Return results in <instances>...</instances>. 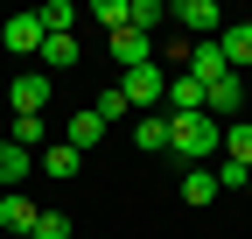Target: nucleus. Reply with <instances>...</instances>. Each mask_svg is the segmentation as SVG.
I'll return each instance as SVG.
<instances>
[{"label":"nucleus","mask_w":252,"mask_h":239,"mask_svg":"<svg viewBox=\"0 0 252 239\" xmlns=\"http://www.w3.org/2000/svg\"><path fill=\"white\" fill-rule=\"evenodd\" d=\"M168 155L182 169H210L217 155H224V127H217L210 113H175L168 120Z\"/></svg>","instance_id":"f257e3e1"},{"label":"nucleus","mask_w":252,"mask_h":239,"mask_svg":"<svg viewBox=\"0 0 252 239\" xmlns=\"http://www.w3.org/2000/svg\"><path fill=\"white\" fill-rule=\"evenodd\" d=\"M168 21L189 42H217L224 36V7H217V0H168Z\"/></svg>","instance_id":"f03ea898"},{"label":"nucleus","mask_w":252,"mask_h":239,"mask_svg":"<svg viewBox=\"0 0 252 239\" xmlns=\"http://www.w3.org/2000/svg\"><path fill=\"white\" fill-rule=\"evenodd\" d=\"M119 92H126V106H133V113L168 106V71H161V56H154V64H140V71H119Z\"/></svg>","instance_id":"7ed1b4c3"},{"label":"nucleus","mask_w":252,"mask_h":239,"mask_svg":"<svg viewBox=\"0 0 252 239\" xmlns=\"http://www.w3.org/2000/svg\"><path fill=\"white\" fill-rule=\"evenodd\" d=\"M182 71L196 78L203 92H210L217 78H231V64H224V49H217V42H189V56H182Z\"/></svg>","instance_id":"20e7f679"},{"label":"nucleus","mask_w":252,"mask_h":239,"mask_svg":"<svg viewBox=\"0 0 252 239\" xmlns=\"http://www.w3.org/2000/svg\"><path fill=\"white\" fill-rule=\"evenodd\" d=\"M105 49H112V64H119V71L154 64V36H140V28H119V36H105Z\"/></svg>","instance_id":"39448f33"},{"label":"nucleus","mask_w":252,"mask_h":239,"mask_svg":"<svg viewBox=\"0 0 252 239\" xmlns=\"http://www.w3.org/2000/svg\"><path fill=\"white\" fill-rule=\"evenodd\" d=\"M0 42H7L14 56H42V21L35 14H14L7 28H0Z\"/></svg>","instance_id":"423d86ee"},{"label":"nucleus","mask_w":252,"mask_h":239,"mask_svg":"<svg viewBox=\"0 0 252 239\" xmlns=\"http://www.w3.org/2000/svg\"><path fill=\"white\" fill-rule=\"evenodd\" d=\"M35 218H42V211H35L21 190H7V197H0V225H7L14 239H35Z\"/></svg>","instance_id":"0eeeda50"},{"label":"nucleus","mask_w":252,"mask_h":239,"mask_svg":"<svg viewBox=\"0 0 252 239\" xmlns=\"http://www.w3.org/2000/svg\"><path fill=\"white\" fill-rule=\"evenodd\" d=\"M217 49H224V64H231V71H252V21H224Z\"/></svg>","instance_id":"6e6552de"},{"label":"nucleus","mask_w":252,"mask_h":239,"mask_svg":"<svg viewBox=\"0 0 252 239\" xmlns=\"http://www.w3.org/2000/svg\"><path fill=\"white\" fill-rule=\"evenodd\" d=\"M28 176H35V155L14 148V141H0V190H21Z\"/></svg>","instance_id":"1a4fd4ad"},{"label":"nucleus","mask_w":252,"mask_h":239,"mask_svg":"<svg viewBox=\"0 0 252 239\" xmlns=\"http://www.w3.org/2000/svg\"><path fill=\"white\" fill-rule=\"evenodd\" d=\"M35 169H42V176H56V183H70V176L84 169V155H77L70 141H56V148H42V155H35Z\"/></svg>","instance_id":"9d476101"},{"label":"nucleus","mask_w":252,"mask_h":239,"mask_svg":"<svg viewBox=\"0 0 252 239\" xmlns=\"http://www.w3.org/2000/svg\"><path fill=\"white\" fill-rule=\"evenodd\" d=\"M133 148L168 155V113H140V120H133Z\"/></svg>","instance_id":"9b49d317"},{"label":"nucleus","mask_w":252,"mask_h":239,"mask_svg":"<svg viewBox=\"0 0 252 239\" xmlns=\"http://www.w3.org/2000/svg\"><path fill=\"white\" fill-rule=\"evenodd\" d=\"M175 113H203V84L189 78V71L168 78V120H175Z\"/></svg>","instance_id":"f8f14e48"},{"label":"nucleus","mask_w":252,"mask_h":239,"mask_svg":"<svg viewBox=\"0 0 252 239\" xmlns=\"http://www.w3.org/2000/svg\"><path fill=\"white\" fill-rule=\"evenodd\" d=\"M161 21H168V0H126V28H140V36H154Z\"/></svg>","instance_id":"ddd939ff"},{"label":"nucleus","mask_w":252,"mask_h":239,"mask_svg":"<svg viewBox=\"0 0 252 239\" xmlns=\"http://www.w3.org/2000/svg\"><path fill=\"white\" fill-rule=\"evenodd\" d=\"M98 141H105V120L91 113V106H84V113H70V148H77V155H84V148H98Z\"/></svg>","instance_id":"4468645a"},{"label":"nucleus","mask_w":252,"mask_h":239,"mask_svg":"<svg viewBox=\"0 0 252 239\" xmlns=\"http://www.w3.org/2000/svg\"><path fill=\"white\" fill-rule=\"evenodd\" d=\"M224 190H217V176L210 169H182V204H217Z\"/></svg>","instance_id":"2eb2a0df"},{"label":"nucleus","mask_w":252,"mask_h":239,"mask_svg":"<svg viewBox=\"0 0 252 239\" xmlns=\"http://www.w3.org/2000/svg\"><path fill=\"white\" fill-rule=\"evenodd\" d=\"M42 71H77V36H42Z\"/></svg>","instance_id":"dca6fc26"},{"label":"nucleus","mask_w":252,"mask_h":239,"mask_svg":"<svg viewBox=\"0 0 252 239\" xmlns=\"http://www.w3.org/2000/svg\"><path fill=\"white\" fill-rule=\"evenodd\" d=\"M42 106H49V78H14V113L42 120Z\"/></svg>","instance_id":"f3484780"},{"label":"nucleus","mask_w":252,"mask_h":239,"mask_svg":"<svg viewBox=\"0 0 252 239\" xmlns=\"http://www.w3.org/2000/svg\"><path fill=\"white\" fill-rule=\"evenodd\" d=\"M42 21V36H70V21H77V0H49V7H35Z\"/></svg>","instance_id":"a211bd4d"},{"label":"nucleus","mask_w":252,"mask_h":239,"mask_svg":"<svg viewBox=\"0 0 252 239\" xmlns=\"http://www.w3.org/2000/svg\"><path fill=\"white\" fill-rule=\"evenodd\" d=\"M14 148H28V155H42V148H49V127H42L35 113H14Z\"/></svg>","instance_id":"6ab92c4d"},{"label":"nucleus","mask_w":252,"mask_h":239,"mask_svg":"<svg viewBox=\"0 0 252 239\" xmlns=\"http://www.w3.org/2000/svg\"><path fill=\"white\" fill-rule=\"evenodd\" d=\"M217 162H245V169H252V127H245V120L224 127V155H217Z\"/></svg>","instance_id":"aec40b11"},{"label":"nucleus","mask_w":252,"mask_h":239,"mask_svg":"<svg viewBox=\"0 0 252 239\" xmlns=\"http://www.w3.org/2000/svg\"><path fill=\"white\" fill-rule=\"evenodd\" d=\"M91 113H98L105 127H119V120H140L133 106H126V92H119V84H112V92H98V106H91Z\"/></svg>","instance_id":"412c9836"},{"label":"nucleus","mask_w":252,"mask_h":239,"mask_svg":"<svg viewBox=\"0 0 252 239\" xmlns=\"http://www.w3.org/2000/svg\"><path fill=\"white\" fill-rule=\"evenodd\" d=\"M210 176H217V190H252V169L245 162H210Z\"/></svg>","instance_id":"4be33fe9"},{"label":"nucleus","mask_w":252,"mask_h":239,"mask_svg":"<svg viewBox=\"0 0 252 239\" xmlns=\"http://www.w3.org/2000/svg\"><path fill=\"white\" fill-rule=\"evenodd\" d=\"M91 21H105V36L126 28V0H91Z\"/></svg>","instance_id":"5701e85b"},{"label":"nucleus","mask_w":252,"mask_h":239,"mask_svg":"<svg viewBox=\"0 0 252 239\" xmlns=\"http://www.w3.org/2000/svg\"><path fill=\"white\" fill-rule=\"evenodd\" d=\"M35 239H70V218H63V211H42L35 218Z\"/></svg>","instance_id":"b1692460"},{"label":"nucleus","mask_w":252,"mask_h":239,"mask_svg":"<svg viewBox=\"0 0 252 239\" xmlns=\"http://www.w3.org/2000/svg\"><path fill=\"white\" fill-rule=\"evenodd\" d=\"M0 197H7V190H0Z\"/></svg>","instance_id":"393cba45"}]
</instances>
